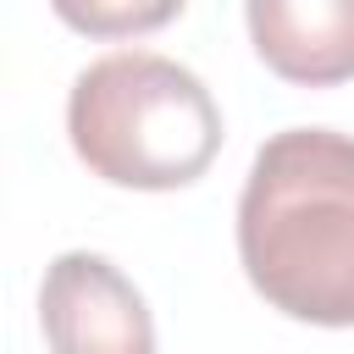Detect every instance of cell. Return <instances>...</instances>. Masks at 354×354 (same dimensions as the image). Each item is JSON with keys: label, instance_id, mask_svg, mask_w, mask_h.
Instances as JSON below:
<instances>
[{"label": "cell", "instance_id": "1", "mask_svg": "<svg viewBox=\"0 0 354 354\" xmlns=\"http://www.w3.org/2000/svg\"><path fill=\"white\" fill-rule=\"evenodd\" d=\"M249 288L310 326H354V138L332 127L271 133L238 194Z\"/></svg>", "mask_w": 354, "mask_h": 354}, {"label": "cell", "instance_id": "2", "mask_svg": "<svg viewBox=\"0 0 354 354\" xmlns=\"http://www.w3.org/2000/svg\"><path fill=\"white\" fill-rule=\"evenodd\" d=\"M66 133L100 183L166 194L210 171L221 149V111L183 61L111 50L77 72L66 94Z\"/></svg>", "mask_w": 354, "mask_h": 354}, {"label": "cell", "instance_id": "3", "mask_svg": "<svg viewBox=\"0 0 354 354\" xmlns=\"http://www.w3.org/2000/svg\"><path fill=\"white\" fill-rule=\"evenodd\" d=\"M39 326L50 354H155V321L144 293L88 249H66L44 266Z\"/></svg>", "mask_w": 354, "mask_h": 354}, {"label": "cell", "instance_id": "4", "mask_svg": "<svg viewBox=\"0 0 354 354\" xmlns=\"http://www.w3.org/2000/svg\"><path fill=\"white\" fill-rule=\"evenodd\" d=\"M243 22L277 77L304 88L354 77V0H249Z\"/></svg>", "mask_w": 354, "mask_h": 354}, {"label": "cell", "instance_id": "5", "mask_svg": "<svg viewBox=\"0 0 354 354\" xmlns=\"http://www.w3.org/2000/svg\"><path fill=\"white\" fill-rule=\"evenodd\" d=\"M183 6H149V11H77V6H61L66 22L88 28V33H116V28H155L166 17H177Z\"/></svg>", "mask_w": 354, "mask_h": 354}]
</instances>
